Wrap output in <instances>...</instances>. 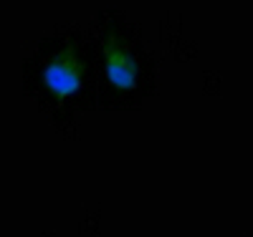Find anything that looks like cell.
<instances>
[{
  "label": "cell",
  "mask_w": 253,
  "mask_h": 237,
  "mask_svg": "<svg viewBox=\"0 0 253 237\" xmlns=\"http://www.w3.org/2000/svg\"><path fill=\"white\" fill-rule=\"evenodd\" d=\"M84 81H86V58L74 43L58 48V53L51 56L41 68V83L58 99L79 94L84 89Z\"/></svg>",
  "instance_id": "obj_1"
},
{
  "label": "cell",
  "mask_w": 253,
  "mask_h": 237,
  "mask_svg": "<svg viewBox=\"0 0 253 237\" xmlns=\"http://www.w3.org/2000/svg\"><path fill=\"white\" fill-rule=\"evenodd\" d=\"M104 63H107V78L114 89L119 91H132L139 81V63L132 56V51L114 35H104Z\"/></svg>",
  "instance_id": "obj_2"
}]
</instances>
